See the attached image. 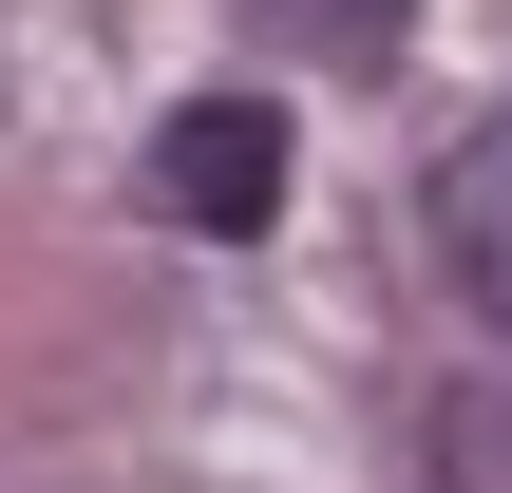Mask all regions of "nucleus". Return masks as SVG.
<instances>
[{
  "mask_svg": "<svg viewBox=\"0 0 512 493\" xmlns=\"http://www.w3.org/2000/svg\"><path fill=\"white\" fill-rule=\"evenodd\" d=\"M152 209H171L190 247H247V228L285 209V114H266V95H190V114L152 133Z\"/></svg>",
  "mask_w": 512,
  "mask_h": 493,
  "instance_id": "obj_1",
  "label": "nucleus"
},
{
  "mask_svg": "<svg viewBox=\"0 0 512 493\" xmlns=\"http://www.w3.org/2000/svg\"><path fill=\"white\" fill-rule=\"evenodd\" d=\"M437 247H456V285L512 323V114L456 133V171H437Z\"/></svg>",
  "mask_w": 512,
  "mask_h": 493,
  "instance_id": "obj_2",
  "label": "nucleus"
},
{
  "mask_svg": "<svg viewBox=\"0 0 512 493\" xmlns=\"http://www.w3.org/2000/svg\"><path fill=\"white\" fill-rule=\"evenodd\" d=\"M437 493H512V380H437Z\"/></svg>",
  "mask_w": 512,
  "mask_h": 493,
  "instance_id": "obj_3",
  "label": "nucleus"
},
{
  "mask_svg": "<svg viewBox=\"0 0 512 493\" xmlns=\"http://www.w3.org/2000/svg\"><path fill=\"white\" fill-rule=\"evenodd\" d=\"M266 19H285V38H304V57H342V76H380V57H399V19H418V0H266Z\"/></svg>",
  "mask_w": 512,
  "mask_h": 493,
  "instance_id": "obj_4",
  "label": "nucleus"
}]
</instances>
